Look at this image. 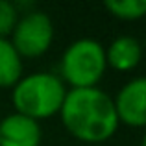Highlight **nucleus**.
Masks as SVG:
<instances>
[{
	"label": "nucleus",
	"instance_id": "nucleus-1",
	"mask_svg": "<svg viewBox=\"0 0 146 146\" xmlns=\"http://www.w3.org/2000/svg\"><path fill=\"white\" fill-rule=\"evenodd\" d=\"M57 115L74 139L91 144L111 139L120 126L113 98L100 87L68 89Z\"/></svg>",
	"mask_w": 146,
	"mask_h": 146
},
{
	"label": "nucleus",
	"instance_id": "nucleus-2",
	"mask_svg": "<svg viewBox=\"0 0 146 146\" xmlns=\"http://www.w3.org/2000/svg\"><path fill=\"white\" fill-rule=\"evenodd\" d=\"M68 87L56 72L37 70L22 74L11 87V102L15 111L41 122L59 113Z\"/></svg>",
	"mask_w": 146,
	"mask_h": 146
},
{
	"label": "nucleus",
	"instance_id": "nucleus-3",
	"mask_svg": "<svg viewBox=\"0 0 146 146\" xmlns=\"http://www.w3.org/2000/svg\"><path fill=\"white\" fill-rule=\"evenodd\" d=\"M107 70L106 48L93 37H80L63 50L59 59V78L70 89L98 87Z\"/></svg>",
	"mask_w": 146,
	"mask_h": 146
},
{
	"label": "nucleus",
	"instance_id": "nucleus-4",
	"mask_svg": "<svg viewBox=\"0 0 146 146\" xmlns=\"http://www.w3.org/2000/svg\"><path fill=\"white\" fill-rule=\"evenodd\" d=\"M54 33L56 30L50 15L33 7L19 15V21L9 35V41L22 59L24 57L35 59L50 50L54 43Z\"/></svg>",
	"mask_w": 146,
	"mask_h": 146
},
{
	"label": "nucleus",
	"instance_id": "nucleus-5",
	"mask_svg": "<svg viewBox=\"0 0 146 146\" xmlns=\"http://www.w3.org/2000/svg\"><path fill=\"white\" fill-rule=\"evenodd\" d=\"M113 106L120 124L143 128L146 124V80L137 76L126 82L115 94Z\"/></svg>",
	"mask_w": 146,
	"mask_h": 146
},
{
	"label": "nucleus",
	"instance_id": "nucleus-6",
	"mask_svg": "<svg viewBox=\"0 0 146 146\" xmlns=\"http://www.w3.org/2000/svg\"><path fill=\"white\" fill-rule=\"evenodd\" d=\"M41 122L17 111L0 120V146H41Z\"/></svg>",
	"mask_w": 146,
	"mask_h": 146
},
{
	"label": "nucleus",
	"instance_id": "nucleus-7",
	"mask_svg": "<svg viewBox=\"0 0 146 146\" xmlns=\"http://www.w3.org/2000/svg\"><path fill=\"white\" fill-rule=\"evenodd\" d=\"M106 48L107 67L118 72H129L143 59V44L133 35H118Z\"/></svg>",
	"mask_w": 146,
	"mask_h": 146
},
{
	"label": "nucleus",
	"instance_id": "nucleus-8",
	"mask_svg": "<svg viewBox=\"0 0 146 146\" xmlns=\"http://www.w3.org/2000/svg\"><path fill=\"white\" fill-rule=\"evenodd\" d=\"M24 74V59L11 44L9 37H0V87L11 89Z\"/></svg>",
	"mask_w": 146,
	"mask_h": 146
},
{
	"label": "nucleus",
	"instance_id": "nucleus-9",
	"mask_svg": "<svg viewBox=\"0 0 146 146\" xmlns=\"http://www.w3.org/2000/svg\"><path fill=\"white\" fill-rule=\"evenodd\" d=\"M106 9L122 21H137L146 13V0H106Z\"/></svg>",
	"mask_w": 146,
	"mask_h": 146
},
{
	"label": "nucleus",
	"instance_id": "nucleus-10",
	"mask_svg": "<svg viewBox=\"0 0 146 146\" xmlns=\"http://www.w3.org/2000/svg\"><path fill=\"white\" fill-rule=\"evenodd\" d=\"M19 9L11 0H0V37H9L19 21Z\"/></svg>",
	"mask_w": 146,
	"mask_h": 146
}]
</instances>
